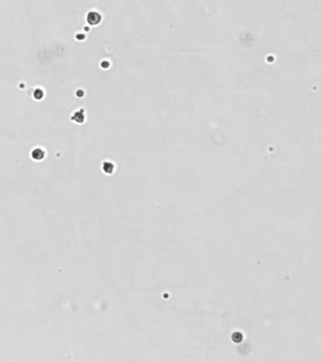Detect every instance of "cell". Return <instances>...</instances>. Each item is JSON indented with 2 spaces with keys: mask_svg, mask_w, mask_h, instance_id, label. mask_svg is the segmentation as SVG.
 <instances>
[{
  "mask_svg": "<svg viewBox=\"0 0 322 362\" xmlns=\"http://www.w3.org/2000/svg\"><path fill=\"white\" fill-rule=\"evenodd\" d=\"M100 20H101V15L97 11L93 10L87 14V21L91 25H96L97 23H99Z\"/></svg>",
  "mask_w": 322,
  "mask_h": 362,
  "instance_id": "1",
  "label": "cell"
},
{
  "mask_svg": "<svg viewBox=\"0 0 322 362\" xmlns=\"http://www.w3.org/2000/svg\"><path fill=\"white\" fill-rule=\"evenodd\" d=\"M31 156L34 159H42L45 157V151L41 148H35L31 152Z\"/></svg>",
  "mask_w": 322,
  "mask_h": 362,
  "instance_id": "2",
  "label": "cell"
},
{
  "mask_svg": "<svg viewBox=\"0 0 322 362\" xmlns=\"http://www.w3.org/2000/svg\"><path fill=\"white\" fill-rule=\"evenodd\" d=\"M44 95V92L42 89H36L34 91V97L36 99H41Z\"/></svg>",
  "mask_w": 322,
  "mask_h": 362,
  "instance_id": "3",
  "label": "cell"
},
{
  "mask_svg": "<svg viewBox=\"0 0 322 362\" xmlns=\"http://www.w3.org/2000/svg\"><path fill=\"white\" fill-rule=\"evenodd\" d=\"M103 168H104V171L108 173V169H111V171H113V169H114V165L111 164V162H104V164H103Z\"/></svg>",
  "mask_w": 322,
  "mask_h": 362,
  "instance_id": "4",
  "label": "cell"
}]
</instances>
